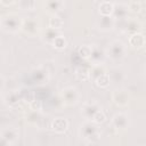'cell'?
<instances>
[{"label": "cell", "instance_id": "cell-1", "mask_svg": "<svg viewBox=\"0 0 146 146\" xmlns=\"http://www.w3.org/2000/svg\"><path fill=\"white\" fill-rule=\"evenodd\" d=\"M78 132H79V137L81 139H83L90 144H95L100 138V129H99L98 124L94 123L90 120H86L83 123H81Z\"/></svg>", "mask_w": 146, "mask_h": 146}, {"label": "cell", "instance_id": "cell-2", "mask_svg": "<svg viewBox=\"0 0 146 146\" xmlns=\"http://www.w3.org/2000/svg\"><path fill=\"white\" fill-rule=\"evenodd\" d=\"M105 52L106 58H108L113 63H120L127 56V47L121 40H114L107 46Z\"/></svg>", "mask_w": 146, "mask_h": 146}, {"label": "cell", "instance_id": "cell-3", "mask_svg": "<svg viewBox=\"0 0 146 146\" xmlns=\"http://www.w3.org/2000/svg\"><path fill=\"white\" fill-rule=\"evenodd\" d=\"M22 22L23 19L17 14L10 13V14H6L0 18V26L7 33H16L21 31Z\"/></svg>", "mask_w": 146, "mask_h": 146}, {"label": "cell", "instance_id": "cell-4", "mask_svg": "<svg viewBox=\"0 0 146 146\" xmlns=\"http://www.w3.org/2000/svg\"><path fill=\"white\" fill-rule=\"evenodd\" d=\"M60 97H62V100H63L64 105L74 106V105H76L79 103L81 96H80L79 90L75 87L70 86V87H65L64 89H62Z\"/></svg>", "mask_w": 146, "mask_h": 146}, {"label": "cell", "instance_id": "cell-5", "mask_svg": "<svg viewBox=\"0 0 146 146\" xmlns=\"http://www.w3.org/2000/svg\"><path fill=\"white\" fill-rule=\"evenodd\" d=\"M21 31L27 36H35L40 31V24L36 18H33V17L25 18L22 22Z\"/></svg>", "mask_w": 146, "mask_h": 146}, {"label": "cell", "instance_id": "cell-6", "mask_svg": "<svg viewBox=\"0 0 146 146\" xmlns=\"http://www.w3.org/2000/svg\"><path fill=\"white\" fill-rule=\"evenodd\" d=\"M112 102L117 106V107H127L130 103V95L125 89L119 88L115 89L112 95H111Z\"/></svg>", "mask_w": 146, "mask_h": 146}, {"label": "cell", "instance_id": "cell-7", "mask_svg": "<svg viewBox=\"0 0 146 146\" xmlns=\"http://www.w3.org/2000/svg\"><path fill=\"white\" fill-rule=\"evenodd\" d=\"M49 71L44 66H38L31 71V80L38 86L47 83L49 81Z\"/></svg>", "mask_w": 146, "mask_h": 146}, {"label": "cell", "instance_id": "cell-8", "mask_svg": "<svg viewBox=\"0 0 146 146\" xmlns=\"http://www.w3.org/2000/svg\"><path fill=\"white\" fill-rule=\"evenodd\" d=\"M123 22V27H121L122 32L127 34H133L137 32H141L143 30V24L138 18L135 17H128L127 19L122 21Z\"/></svg>", "mask_w": 146, "mask_h": 146}, {"label": "cell", "instance_id": "cell-9", "mask_svg": "<svg viewBox=\"0 0 146 146\" xmlns=\"http://www.w3.org/2000/svg\"><path fill=\"white\" fill-rule=\"evenodd\" d=\"M111 124L116 130H125L129 127V116L125 113H116L112 116Z\"/></svg>", "mask_w": 146, "mask_h": 146}, {"label": "cell", "instance_id": "cell-10", "mask_svg": "<svg viewBox=\"0 0 146 146\" xmlns=\"http://www.w3.org/2000/svg\"><path fill=\"white\" fill-rule=\"evenodd\" d=\"M99 110H102V107L97 102H89L83 104L81 107V114L83 115L84 120H91Z\"/></svg>", "mask_w": 146, "mask_h": 146}, {"label": "cell", "instance_id": "cell-11", "mask_svg": "<svg viewBox=\"0 0 146 146\" xmlns=\"http://www.w3.org/2000/svg\"><path fill=\"white\" fill-rule=\"evenodd\" d=\"M92 65H98V64H104L106 60V52L104 49H102L100 47L92 44V49H91V55L89 57V59Z\"/></svg>", "mask_w": 146, "mask_h": 146}, {"label": "cell", "instance_id": "cell-12", "mask_svg": "<svg viewBox=\"0 0 146 146\" xmlns=\"http://www.w3.org/2000/svg\"><path fill=\"white\" fill-rule=\"evenodd\" d=\"M64 7V1L63 0H44L43 2V8L47 14L51 15H57Z\"/></svg>", "mask_w": 146, "mask_h": 146}, {"label": "cell", "instance_id": "cell-13", "mask_svg": "<svg viewBox=\"0 0 146 146\" xmlns=\"http://www.w3.org/2000/svg\"><path fill=\"white\" fill-rule=\"evenodd\" d=\"M0 136L3 137L9 145H13L19 139V130L17 128H14V127L5 128L0 131Z\"/></svg>", "mask_w": 146, "mask_h": 146}, {"label": "cell", "instance_id": "cell-14", "mask_svg": "<svg viewBox=\"0 0 146 146\" xmlns=\"http://www.w3.org/2000/svg\"><path fill=\"white\" fill-rule=\"evenodd\" d=\"M97 27L102 32H110L115 27V19L112 16H100L97 21Z\"/></svg>", "mask_w": 146, "mask_h": 146}, {"label": "cell", "instance_id": "cell-15", "mask_svg": "<svg viewBox=\"0 0 146 146\" xmlns=\"http://www.w3.org/2000/svg\"><path fill=\"white\" fill-rule=\"evenodd\" d=\"M112 17L116 21H124L129 17V9L127 5H114L113 7V13H112Z\"/></svg>", "mask_w": 146, "mask_h": 146}, {"label": "cell", "instance_id": "cell-16", "mask_svg": "<svg viewBox=\"0 0 146 146\" xmlns=\"http://www.w3.org/2000/svg\"><path fill=\"white\" fill-rule=\"evenodd\" d=\"M145 43H146V39H145L144 33L137 32V33H133V34L129 35V46L131 48L139 50V49L144 48Z\"/></svg>", "mask_w": 146, "mask_h": 146}, {"label": "cell", "instance_id": "cell-17", "mask_svg": "<svg viewBox=\"0 0 146 146\" xmlns=\"http://www.w3.org/2000/svg\"><path fill=\"white\" fill-rule=\"evenodd\" d=\"M50 128L56 133H64L68 129V121L64 117H56L51 121Z\"/></svg>", "mask_w": 146, "mask_h": 146}, {"label": "cell", "instance_id": "cell-18", "mask_svg": "<svg viewBox=\"0 0 146 146\" xmlns=\"http://www.w3.org/2000/svg\"><path fill=\"white\" fill-rule=\"evenodd\" d=\"M60 34H62L60 30L52 29V27L48 26L46 30H43V31H42L41 39H42V41H43V42H46V43H48V44H51V43L54 42V40H55L58 35H60Z\"/></svg>", "mask_w": 146, "mask_h": 146}, {"label": "cell", "instance_id": "cell-19", "mask_svg": "<svg viewBox=\"0 0 146 146\" xmlns=\"http://www.w3.org/2000/svg\"><path fill=\"white\" fill-rule=\"evenodd\" d=\"M23 99V95L21 90H11L5 96V103L8 106H15Z\"/></svg>", "mask_w": 146, "mask_h": 146}, {"label": "cell", "instance_id": "cell-20", "mask_svg": "<svg viewBox=\"0 0 146 146\" xmlns=\"http://www.w3.org/2000/svg\"><path fill=\"white\" fill-rule=\"evenodd\" d=\"M108 75H110V80L111 82H114V83H121L125 80V73L123 70L116 67V68H113L111 70V72H107Z\"/></svg>", "mask_w": 146, "mask_h": 146}, {"label": "cell", "instance_id": "cell-21", "mask_svg": "<svg viewBox=\"0 0 146 146\" xmlns=\"http://www.w3.org/2000/svg\"><path fill=\"white\" fill-rule=\"evenodd\" d=\"M107 70L104 66V64H98V65H92L89 68V79H91L92 81H95L98 76H100L102 74L106 73Z\"/></svg>", "mask_w": 146, "mask_h": 146}, {"label": "cell", "instance_id": "cell-22", "mask_svg": "<svg viewBox=\"0 0 146 146\" xmlns=\"http://www.w3.org/2000/svg\"><path fill=\"white\" fill-rule=\"evenodd\" d=\"M114 3L111 1H102L98 6V13L100 16H112Z\"/></svg>", "mask_w": 146, "mask_h": 146}, {"label": "cell", "instance_id": "cell-23", "mask_svg": "<svg viewBox=\"0 0 146 146\" xmlns=\"http://www.w3.org/2000/svg\"><path fill=\"white\" fill-rule=\"evenodd\" d=\"M17 5L21 10L31 11L36 8V0H17Z\"/></svg>", "mask_w": 146, "mask_h": 146}, {"label": "cell", "instance_id": "cell-24", "mask_svg": "<svg viewBox=\"0 0 146 146\" xmlns=\"http://www.w3.org/2000/svg\"><path fill=\"white\" fill-rule=\"evenodd\" d=\"M74 75L79 81L89 80V68L86 66H78L74 71Z\"/></svg>", "mask_w": 146, "mask_h": 146}, {"label": "cell", "instance_id": "cell-25", "mask_svg": "<svg viewBox=\"0 0 146 146\" xmlns=\"http://www.w3.org/2000/svg\"><path fill=\"white\" fill-rule=\"evenodd\" d=\"M41 114L39 111H30L29 114H26V121L30 123V124H33V125H39L40 122H41Z\"/></svg>", "mask_w": 146, "mask_h": 146}, {"label": "cell", "instance_id": "cell-26", "mask_svg": "<svg viewBox=\"0 0 146 146\" xmlns=\"http://www.w3.org/2000/svg\"><path fill=\"white\" fill-rule=\"evenodd\" d=\"M94 82H95V84H96L98 88H102V89L107 88V87L110 86V83H111V80H110V75H108V73L106 72V73L102 74V75H100V76H98Z\"/></svg>", "mask_w": 146, "mask_h": 146}, {"label": "cell", "instance_id": "cell-27", "mask_svg": "<svg viewBox=\"0 0 146 146\" xmlns=\"http://www.w3.org/2000/svg\"><path fill=\"white\" fill-rule=\"evenodd\" d=\"M91 49H92V44H82L78 48V55L82 59H89L91 55Z\"/></svg>", "mask_w": 146, "mask_h": 146}, {"label": "cell", "instance_id": "cell-28", "mask_svg": "<svg viewBox=\"0 0 146 146\" xmlns=\"http://www.w3.org/2000/svg\"><path fill=\"white\" fill-rule=\"evenodd\" d=\"M51 46H52L55 49H57V50H63V49L66 48L67 41H66L65 36H64L63 34H60V35H58V36L54 40V42L51 43Z\"/></svg>", "mask_w": 146, "mask_h": 146}, {"label": "cell", "instance_id": "cell-29", "mask_svg": "<svg viewBox=\"0 0 146 146\" xmlns=\"http://www.w3.org/2000/svg\"><path fill=\"white\" fill-rule=\"evenodd\" d=\"M49 26L52 29L62 30V27L64 26V21L57 15H51V17L49 18Z\"/></svg>", "mask_w": 146, "mask_h": 146}, {"label": "cell", "instance_id": "cell-30", "mask_svg": "<svg viewBox=\"0 0 146 146\" xmlns=\"http://www.w3.org/2000/svg\"><path fill=\"white\" fill-rule=\"evenodd\" d=\"M128 6V9H129V13H132V14H138L143 10V5L140 1L138 0H133V1H130Z\"/></svg>", "mask_w": 146, "mask_h": 146}, {"label": "cell", "instance_id": "cell-31", "mask_svg": "<svg viewBox=\"0 0 146 146\" xmlns=\"http://www.w3.org/2000/svg\"><path fill=\"white\" fill-rule=\"evenodd\" d=\"M90 121H92L94 123H96V124H102V123H104L105 121H106V115H105V113L102 111V110H99L95 115H94V117L90 120Z\"/></svg>", "mask_w": 146, "mask_h": 146}, {"label": "cell", "instance_id": "cell-32", "mask_svg": "<svg viewBox=\"0 0 146 146\" xmlns=\"http://www.w3.org/2000/svg\"><path fill=\"white\" fill-rule=\"evenodd\" d=\"M30 110L41 112V110H42V102L40 99H38V98H33L30 102Z\"/></svg>", "mask_w": 146, "mask_h": 146}, {"label": "cell", "instance_id": "cell-33", "mask_svg": "<svg viewBox=\"0 0 146 146\" xmlns=\"http://www.w3.org/2000/svg\"><path fill=\"white\" fill-rule=\"evenodd\" d=\"M15 2V0H0V3L5 7H9Z\"/></svg>", "mask_w": 146, "mask_h": 146}, {"label": "cell", "instance_id": "cell-34", "mask_svg": "<svg viewBox=\"0 0 146 146\" xmlns=\"http://www.w3.org/2000/svg\"><path fill=\"white\" fill-rule=\"evenodd\" d=\"M5 87H6V80H5V78L0 74V92H2V91H3Z\"/></svg>", "mask_w": 146, "mask_h": 146}, {"label": "cell", "instance_id": "cell-35", "mask_svg": "<svg viewBox=\"0 0 146 146\" xmlns=\"http://www.w3.org/2000/svg\"><path fill=\"white\" fill-rule=\"evenodd\" d=\"M7 145H9V144L6 141V139L3 137L0 136V146H7Z\"/></svg>", "mask_w": 146, "mask_h": 146}]
</instances>
